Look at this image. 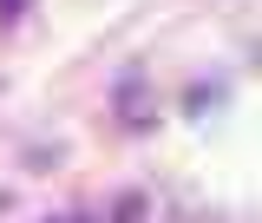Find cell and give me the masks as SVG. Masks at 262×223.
Segmentation results:
<instances>
[{"instance_id":"6da1fadb","label":"cell","mask_w":262,"mask_h":223,"mask_svg":"<svg viewBox=\"0 0 262 223\" xmlns=\"http://www.w3.org/2000/svg\"><path fill=\"white\" fill-rule=\"evenodd\" d=\"M20 7H27V0H0V13H7V20H13V13H20Z\"/></svg>"}]
</instances>
